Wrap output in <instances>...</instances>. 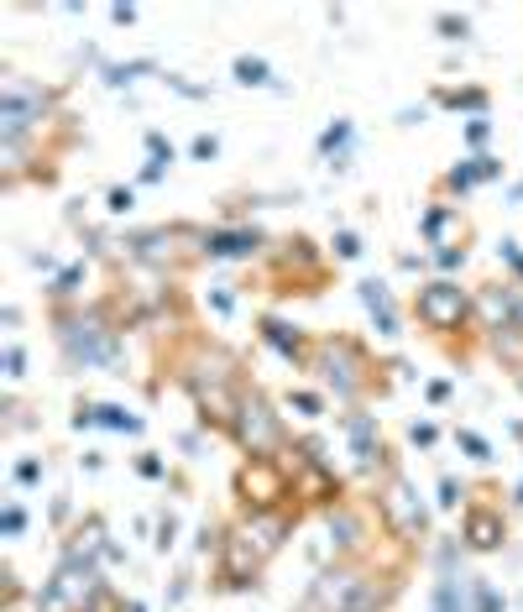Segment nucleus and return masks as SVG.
Returning <instances> with one entry per match:
<instances>
[{
  "label": "nucleus",
  "instance_id": "f257e3e1",
  "mask_svg": "<svg viewBox=\"0 0 523 612\" xmlns=\"http://www.w3.org/2000/svg\"><path fill=\"white\" fill-rule=\"evenodd\" d=\"M398 597H403V571H377L361 555H346L309 586L299 612H388Z\"/></svg>",
  "mask_w": 523,
  "mask_h": 612
},
{
  "label": "nucleus",
  "instance_id": "f03ea898",
  "mask_svg": "<svg viewBox=\"0 0 523 612\" xmlns=\"http://www.w3.org/2000/svg\"><path fill=\"white\" fill-rule=\"evenodd\" d=\"M236 440L252 450V456H262V450H272V445L283 440L278 414H272L257 393H241V403H236Z\"/></svg>",
  "mask_w": 523,
  "mask_h": 612
},
{
  "label": "nucleus",
  "instance_id": "7ed1b4c3",
  "mask_svg": "<svg viewBox=\"0 0 523 612\" xmlns=\"http://www.w3.org/2000/svg\"><path fill=\"white\" fill-rule=\"evenodd\" d=\"M414 309H419V320L429 330H456L461 314H466V293L456 283H429L419 299H414Z\"/></svg>",
  "mask_w": 523,
  "mask_h": 612
},
{
  "label": "nucleus",
  "instance_id": "20e7f679",
  "mask_svg": "<svg viewBox=\"0 0 523 612\" xmlns=\"http://www.w3.org/2000/svg\"><path fill=\"white\" fill-rule=\"evenodd\" d=\"M382 513H388V529H393V534H403V539H414V534L424 529L419 497L408 492L403 482H393V487H388V497H382Z\"/></svg>",
  "mask_w": 523,
  "mask_h": 612
},
{
  "label": "nucleus",
  "instance_id": "39448f33",
  "mask_svg": "<svg viewBox=\"0 0 523 612\" xmlns=\"http://www.w3.org/2000/svg\"><path fill=\"white\" fill-rule=\"evenodd\" d=\"M466 539H471V550H497V539H503V524H492L482 508H471V513H466Z\"/></svg>",
  "mask_w": 523,
  "mask_h": 612
},
{
  "label": "nucleus",
  "instance_id": "423d86ee",
  "mask_svg": "<svg viewBox=\"0 0 523 612\" xmlns=\"http://www.w3.org/2000/svg\"><path fill=\"white\" fill-rule=\"evenodd\" d=\"M325 346H330V356H346V361H356V367H367V356H361V346H351V340H325ZM330 382H335V388H356V372L335 367Z\"/></svg>",
  "mask_w": 523,
  "mask_h": 612
},
{
  "label": "nucleus",
  "instance_id": "0eeeda50",
  "mask_svg": "<svg viewBox=\"0 0 523 612\" xmlns=\"http://www.w3.org/2000/svg\"><path fill=\"white\" fill-rule=\"evenodd\" d=\"M471 597H476V612H503V597H497L487 581H471Z\"/></svg>",
  "mask_w": 523,
  "mask_h": 612
}]
</instances>
